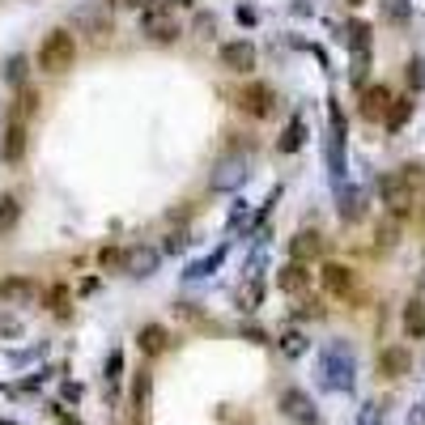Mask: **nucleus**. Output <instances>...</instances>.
<instances>
[{"mask_svg": "<svg viewBox=\"0 0 425 425\" xmlns=\"http://www.w3.org/2000/svg\"><path fill=\"white\" fill-rule=\"evenodd\" d=\"M72 60H77L72 34H68V30H51V34L43 38V47H38V68H43V72H64V68H72Z\"/></svg>", "mask_w": 425, "mask_h": 425, "instance_id": "nucleus-1", "label": "nucleus"}, {"mask_svg": "<svg viewBox=\"0 0 425 425\" xmlns=\"http://www.w3.org/2000/svg\"><path fill=\"white\" fill-rule=\"evenodd\" d=\"M379 196H383V204H387L392 217H404V213L413 209V175H409V170L383 175V179H379Z\"/></svg>", "mask_w": 425, "mask_h": 425, "instance_id": "nucleus-2", "label": "nucleus"}, {"mask_svg": "<svg viewBox=\"0 0 425 425\" xmlns=\"http://www.w3.org/2000/svg\"><path fill=\"white\" fill-rule=\"evenodd\" d=\"M140 30H145L149 38H158V43H175V38H179V21H175V13H170L166 4H149V9L140 13Z\"/></svg>", "mask_w": 425, "mask_h": 425, "instance_id": "nucleus-3", "label": "nucleus"}, {"mask_svg": "<svg viewBox=\"0 0 425 425\" xmlns=\"http://www.w3.org/2000/svg\"><path fill=\"white\" fill-rule=\"evenodd\" d=\"M238 106H243L251 119H268V115L277 111V94H272L264 81H251V85L238 94Z\"/></svg>", "mask_w": 425, "mask_h": 425, "instance_id": "nucleus-4", "label": "nucleus"}, {"mask_svg": "<svg viewBox=\"0 0 425 425\" xmlns=\"http://www.w3.org/2000/svg\"><path fill=\"white\" fill-rule=\"evenodd\" d=\"M221 64H226L230 72H247V68H255V47H251L247 38L226 43V47H221Z\"/></svg>", "mask_w": 425, "mask_h": 425, "instance_id": "nucleus-5", "label": "nucleus"}, {"mask_svg": "<svg viewBox=\"0 0 425 425\" xmlns=\"http://www.w3.org/2000/svg\"><path fill=\"white\" fill-rule=\"evenodd\" d=\"M392 89L387 85H370L366 94H362V115L366 119H387V111H392Z\"/></svg>", "mask_w": 425, "mask_h": 425, "instance_id": "nucleus-6", "label": "nucleus"}, {"mask_svg": "<svg viewBox=\"0 0 425 425\" xmlns=\"http://www.w3.org/2000/svg\"><path fill=\"white\" fill-rule=\"evenodd\" d=\"M324 285H328V294L349 298V294L358 289V277H353V268H345V264H328V268H324Z\"/></svg>", "mask_w": 425, "mask_h": 425, "instance_id": "nucleus-7", "label": "nucleus"}, {"mask_svg": "<svg viewBox=\"0 0 425 425\" xmlns=\"http://www.w3.org/2000/svg\"><path fill=\"white\" fill-rule=\"evenodd\" d=\"M0 153H4V162H21V153H26V123L21 119H9Z\"/></svg>", "mask_w": 425, "mask_h": 425, "instance_id": "nucleus-8", "label": "nucleus"}, {"mask_svg": "<svg viewBox=\"0 0 425 425\" xmlns=\"http://www.w3.org/2000/svg\"><path fill=\"white\" fill-rule=\"evenodd\" d=\"M277 285H281L285 294H302V289L311 285V272H307V264H302V260H294V264H285V268L277 272Z\"/></svg>", "mask_w": 425, "mask_h": 425, "instance_id": "nucleus-9", "label": "nucleus"}, {"mask_svg": "<svg viewBox=\"0 0 425 425\" xmlns=\"http://www.w3.org/2000/svg\"><path fill=\"white\" fill-rule=\"evenodd\" d=\"M409 366H413L409 349H383V353H379V375H387V379H404Z\"/></svg>", "mask_w": 425, "mask_h": 425, "instance_id": "nucleus-10", "label": "nucleus"}, {"mask_svg": "<svg viewBox=\"0 0 425 425\" xmlns=\"http://www.w3.org/2000/svg\"><path fill=\"white\" fill-rule=\"evenodd\" d=\"M289 251H294V260H315L319 251H324V238H319V230H298L294 234V243H289Z\"/></svg>", "mask_w": 425, "mask_h": 425, "instance_id": "nucleus-11", "label": "nucleus"}, {"mask_svg": "<svg viewBox=\"0 0 425 425\" xmlns=\"http://www.w3.org/2000/svg\"><path fill=\"white\" fill-rule=\"evenodd\" d=\"M281 404H285V413H289L294 421L315 425V417H311V400H307L302 392H285V396H281Z\"/></svg>", "mask_w": 425, "mask_h": 425, "instance_id": "nucleus-12", "label": "nucleus"}, {"mask_svg": "<svg viewBox=\"0 0 425 425\" xmlns=\"http://www.w3.org/2000/svg\"><path fill=\"white\" fill-rule=\"evenodd\" d=\"M0 298H4V302H30V298H34V281H26V277H9V281L0 285Z\"/></svg>", "mask_w": 425, "mask_h": 425, "instance_id": "nucleus-13", "label": "nucleus"}, {"mask_svg": "<svg viewBox=\"0 0 425 425\" xmlns=\"http://www.w3.org/2000/svg\"><path fill=\"white\" fill-rule=\"evenodd\" d=\"M404 332H409L413 341H421L425 336V302H417V298L404 307Z\"/></svg>", "mask_w": 425, "mask_h": 425, "instance_id": "nucleus-14", "label": "nucleus"}, {"mask_svg": "<svg viewBox=\"0 0 425 425\" xmlns=\"http://www.w3.org/2000/svg\"><path fill=\"white\" fill-rule=\"evenodd\" d=\"M170 345V336H166V328H158V324H149V328H140V349L145 353H162Z\"/></svg>", "mask_w": 425, "mask_h": 425, "instance_id": "nucleus-15", "label": "nucleus"}, {"mask_svg": "<svg viewBox=\"0 0 425 425\" xmlns=\"http://www.w3.org/2000/svg\"><path fill=\"white\" fill-rule=\"evenodd\" d=\"M34 102H38V94H34V89H21V94H17V106H13L9 119H21V123H26V115L34 111Z\"/></svg>", "mask_w": 425, "mask_h": 425, "instance_id": "nucleus-16", "label": "nucleus"}, {"mask_svg": "<svg viewBox=\"0 0 425 425\" xmlns=\"http://www.w3.org/2000/svg\"><path fill=\"white\" fill-rule=\"evenodd\" d=\"M47 307L64 319V315H68V289H64V285H51V289H47Z\"/></svg>", "mask_w": 425, "mask_h": 425, "instance_id": "nucleus-17", "label": "nucleus"}, {"mask_svg": "<svg viewBox=\"0 0 425 425\" xmlns=\"http://www.w3.org/2000/svg\"><path fill=\"white\" fill-rule=\"evenodd\" d=\"M345 43H353V47L362 51V47L370 43V30H366L362 21H349V26H345Z\"/></svg>", "mask_w": 425, "mask_h": 425, "instance_id": "nucleus-18", "label": "nucleus"}, {"mask_svg": "<svg viewBox=\"0 0 425 425\" xmlns=\"http://www.w3.org/2000/svg\"><path fill=\"white\" fill-rule=\"evenodd\" d=\"M145 400H149V375L140 370V375H136V383H132V409L140 413V409H145Z\"/></svg>", "mask_w": 425, "mask_h": 425, "instance_id": "nucleus-19", "label": "nucleus"}, {"mask_svg": "<svg viewBox=\"0 0 425 425\" xmlns=\"http://www.w3.org/2000/svg\"><path fill=\"white\" fill-rule=\"evenodd\" d=\"M13 221H17V200H13V196H4V200H0V234H4Z\"/></svg>", "mask_w": 425, "mask_h": 425, "instance_id": "nucleus-20", "label": "nucleus"}, {"mask_svg": "<svg viewBox=\"0 0 425 425\" xmlns=\"http://www.w3.org/2000/svg\"><path fill=\"white\" fill-rule=\"evenodd\" d=\"M302 132H307V128L294 119V123H289V132H285V140H281V149H285V153H294V149L302 145Z\"/></svg>", "mask_w": 425, "mask_h": 425, "instance_id": "nucleus-21", "label": "nucleus"}, {"mask_svg": "<svg viewBox=\"0 0 425 425\" xmlns=\"http://www.w3.org/2000/svg\"><path fill=\"white\" fill-rule=\"evenodd\" d=\"M119 370H123V353H111L106 358V383H119Z\"/></svg>", "mask_w": 425, "mask_h": 425, "instance_id": "nucleus-22", "label": "nucleus"}, {"mask_svg": "<svg viewBox=\"0 0 425 425\" xmlns=\"http://www.w3.org/2000/svg\"><path fill=\"white\" fill-rule=\"evenodd\" d=\"M404 115H409V102L400 98V102H392V111H387V123L396 128V123H404Z\"/></svg>", "mask_w": 425, "mask_h": 425, "instance_id": "nucleus-23", "label": "nucleus"}, {"mask_svg": "<svg viewBox=\"0 0 425 425\" xmlns=\"http://www.w3.org/2000/svg\"><path fill=\"white\" fill-rule=\"evenodd\" d=\"M387 17H392V21H404V17H409V4H404V0H387Z\"/></svg>", "mask_w": 425, "mask_h": 425, "instance_id": "nucleus-24", "label": "nucleus"}, {"mask_svg": "<svg viewBox=\"0 0 425 425\" xmlns=\"http://www.w3.org/2000/svg\"><path fill=\"white\" fill-rule=\"evenodd\" d=\"M0 332H4V336H13V332H17V319H9V315H4V319H0Z\"/></svg>", "mask_w": 425, "mask_h": 425, "instance_id": "nucleus-25", "label": "nucleus"}, {"mask_svg": "<svg viewBox=\"0 0 425 425\" xmlns=\"http://www.w3.org/2000/svg\"><path fill=\"white\" fill-rule=\"evenodd\" d=\"M60 425H81L77 417H68V413H60Z\"/></svg>", "mask_w": 425, "mask_h": 425, "instance_id": "nucleus-26", "label": "nucleus"}, {"mask_svg": "<svg viewBox=\"0 0 425 425\" xmlns=\"http://www.w3.org/2000/svg\"><path fill=\"white\" fill-rule=\"evenodd\" d=\"M349 4H366V0H349Z\"/></svg>", "mask_w": 425, "mask_h": 425, "instance_id": "nucleus-27", "label": "nucleus"}]
</instances>
